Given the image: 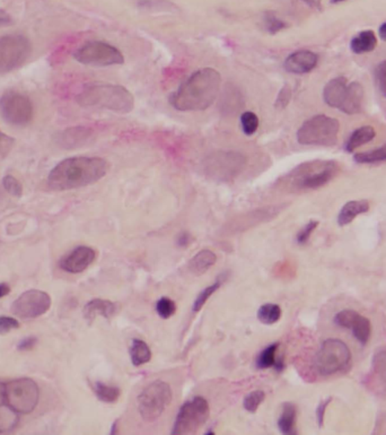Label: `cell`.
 Returning a JSON list of instances; mask_svg holds the SVG:
<instances>
[{
	"instance_id": "obj_37",
	"label": "cell",
	"mask_w": 386,
	"mask_h": 435,
	"mask_svg": "<svg viewBox=\"0 0 386 435\" xmlns=\"http://www.w3.org/2000/svg\"><path fill=\"white\" fill-rule=\"evenodd\" d=\"M219 287H220V283H219V282H216V283L213 284V285L206 287V289L199 294L198 298H195V303H193V311H195V312L200 311L202 307L206 305L208 298L213 296V293L216 292Z\"/></svg>"
},
{
	"instance_id": "obj_4",
	"label": "cell",
	"mask_w": 386,
	"mask_h": 435,
	"mask_svg": "<svg viewBox=\"0 0 386 435\" xmlns=\"http://www.w3.org/2000/svg\"><path fill=\"white\" fill-rule=\"evenodd\" d=\"M323 99L328 107L340 110L346 114L360 112L365 100V91L358 82L349 83L346 77H337L326 84Z\"/></svg>"
},
{
	"instance_id": "obj_33",
	"label": "cell",
	"mask_w": 386,
	"mask_h": 435,
	"mask_svg": "<svg viewBox=\"0 0 386 435\" xmlns=\"http://www.w3.org/2000/svg\"><path fill=\"white\" fill-rule=\"evenodd\" d=\"M265 395L262 390H256L244 398L243 406L249 413H254L265 400Z\"/></svg>"
},
{
	"instance_id": "obj_41",
	"label": "cell",
	"mask_w": 386,
	"mask_h": 435,
	"mask_svg": "<svg viewBox=\"0 0 386 435\" xmlns=\"http://www.w3.org/2000/svg\"><path fill=\"white\" fill-rule=\"evenodd\" d=\"M19 327V323L15 318L12 316H0V334L5 335L7 332H12L14 329Z\"/></svg>"
},
{
	"instance_id": "obj_3",
	"label": "cell",
	"mask_w": 386,
	"mask_h": 435,
	"mask_svg": "<svg viewBox=\"0 0 386 435\" xmlns=\"http://www.w3.org/2000/svg\"><path fill=\"white\" fill-rule=\"evenodd\" d=\"M77 103L85 108L107 109L120 113L134 110V99L128 89L114 84H91L76 96Z\"/></svg>"
},
{
	"instance_id": "obj_48",
	"label": "cell",
	"mask_w": 386,
	"mask_h": 435,
	"mask_svg": "<svg viewBox=\"0 0 386 435\" xmlns=\"http://www.w3.org/2000/svg\"><path fill=\"white\" fill-rule=\"evenodd\" d=\"M191 241V237L188 234H182L179 237V247H186Z\"/></svg>"
},
{
	"instance_id": "obj_27",
	"label": "cell",
	"mask_w": 386,
	"mask_h": 435,
	"mask_svg": "<svg viewBox=\"0 0 386 435\" xmlns=\"http://www.w3.org/2000/svg\"><path fill=\"white\" fill-rule=\"evenodd\" d=\"M353 160L358 164H375L386 161V144L380 148L371 149L368 152L358 153L353 156Z\"/></svg>"
},
{
	"instance_id": "obj_40",
	"label": "cell",
	"mask_w": 386,
	"mask_h": 435,
	"mask_svg": "<svg viewBox=\"0 0 386 435\" xmlns=\"http://www.w3.org/2000/svg\"><path fill=\"white\" fill-rule=\"evenodd\" d=\"M319 225L317 221H310L307 223L304 228H301L297 234V242L299 244H305L307 241L310 240V235L313 233L314 230Z\"/></svg>"
},
{
	"instance_id": "obj_5",
	"label": "cell",
	"mask_w": 386,
	"mask_h": 435,
	"mask_svg": "<svg viewBox=\"0 0 386 435\" xmlns=\"http://www.w3.org/2000/svg\"><path fill=\"white\" fill-rule=\"evenodd\" d=\"M339 172L340 167L337 162H308L292 171L286 177V182L297 190H315L326 186Z\"/></svg>"
},
{
	"instance_id": "obj_12",
	"label": "cell",
	"mask_w": 386,
	"mask_h": 435,
	"mask_svg": "<svg viewBox=\"0 0 386 435\" xmlns=\"http://www.w3.org/2000/svg\"><path fill=\"white\" fill-rule=\"evenodd\" d=\"M209 414L210 408L207 400L202 397H195L179 409L172 433L188 435L198 432L201 426L207 422Z\"/></svg>"
},
{
	"instance_id": "obj_43",
	"label": "cell",
	"mask_w": 386,
	"mask_h": 435,
	"mask_svg": "<svg viewBox=\"0 0 386 435\" xmlns=\"http://www.w3.org/2000/svg\"><path fill=\"white\" fill-rule=\"evenodd\" d=\"M292 98V91L289 89V86H285L281 91H280L279 95H278L277 102H276V107L279 109H283L286 108L287 104L289 103Z\"/></svg>"
},
{
	"instance_id": "obj_17",
	"label": "cell",
	"mask_w": 386,
	"mask_h": 435,
	"mask_svg": "<svg viewBox=\"0 0 386 435\" xmlns=\"http://www.w3.org/2000/svg\"><path fill=\"white\" fill-rule=\"evenodd\" d=\"M96 253L89 247H78L68 253L60 262V267L70 274H80L94 262Z\"/></svg>"
},
{
	"instance_id": "obj_14",
	"label": "cell",
	"mask_w": 386,
	"mask_h": 435,
	"mask_svg": "<svg viewBox=\"0 0 386 435\" xmlns=\"http://www.w3.org/2000/svg\"><path fill=\"white\" fill-rule=\"evenodd\" d=\"M73 58L80 64L93 67H107L125 62L123 55L116 46L100 41H91L82 44L73 53Z\"/></svg>"
},
{
	"instance_id": "obj_21",
	"label": "cell",
	"mask_w": 386,
	"mask_h": 435,
	"mask_svg": "<svg viewBox=\"0 0 386 435\" xmlns=\"http://www.w3.org/2000/svg\"><path fill=\"white\" fill-rule=\"evenodd\" d=\"M369 210V203L367 201H348L344 207L341 208L340 213L337 215V224L340 226H346L353 222L358 215L367 213Z\"/></svg>"
},
{
	"instance_id": "obj_1",
	"label": "cell",
	"mask_w": 386,
	"mask_h": 435,
	"mask_svg": "<svg viewBox=\"0 0 386 435\" xmlns=\"http://www.w3.org/2000/svg\"><path fill=\"white\" fill-rule=\"evenodd\" d=\"M107 160L93 156L66 158L52 169L48 177L50 188L57 191L73 190L98 182L109 171Z\"/></svg>"
},
{
	"instance_id": "obj_50",
	"label": "cell",
	"mask_w": 386,
	"mask_h": 435,
	"mask_svg": "<svg viewBox=\"0 0 386 435\" xmlns=\"http://www.w3.org/2000/svg\"><path fill=\"white\" fill-rule=\"evenodd\" d=\"M378 34H380V39L383 40V41H386V23H383V24L380 25Z\"/></svg>"
},
{
	"instance_id": "obj_16",
	"label": "cell",
	"mask_w": 386,
	"mask_h": 435,
	"mask_svg": "<svg viewBox=\"0 0 386 435\" xmlns=\"http://www.w3.org/2000/svg\"><path fill=\"white\" fill-rule=\"evenodd\" d=\"M335 323L342 328L349 329L357 341L362 345H366L371 335V323L365 316L357 311L346 310L337 312L335 316Z\"/></svg>"
},
{
	"instance_id": "obj_29",
	"label": "cell",
	"mask_w": 386,
	"mask_h": 435,
	"mask_svg": "<svg viewBox=\"0 0 386 435\" xmlns=\"http://www.w3.org/2000/svg\"><path fill=\"white\" fill-rule=\"evenodd\" d=\"M93 390L100 402H116L121 395V391L118 386H109L102 382H96L93 386Z\"/></svg>"
},
{
	"instance_id": "obj_15",
	"label": "cell",
	"mask_w": 386,
	"mask_h": 435,
	"mask_svg": "<svg viewBox=\"0 0 386 435\" xmlns=\"http://www.w3.org/2000/svg\"><path fill=\"white\" fill-rule=\"evenodd\" d=\"M50 307L51 298L48 293L39 289H30L12 302L10 311L14 316L21 319H34L46 314Z\"/></svg>"
},
{
	"instance_id": "obj_47",
	"label": "cell",
	"mask_w": 386,
	"mask_h": 435,
	"mask_svg": "<svg viewBox=\"0 0 386 435\" xmlns=\"http://www.w3.org/2000/svg\"><path fill=\"white\" fill-rule=\"evenodd\" d=\"M308 6L312 7L314 10H322V3L321 0H303Z\"/></svg>"
},
{
	"instance_id": "obj_31",
	"label": "cell",
	"mask_w": 386,
	"mask_h": 435,
	"mask_svg": "<svg viewBox=\"0 0 386 435\" xmlns=\"http://www.w3.org/2000/svg\"><path fill=\"white\" fill-rule=\"evenodd\" d=\"M278 347L279 344H272L270 346H267L265 350H262L261 354L258 355V359H256V366L260 370H265V368H272L276 364V353H277Z\"/></svg>"
},
{
	"instance_id": "obj_13",
	"label": "cell",
	"mask_w": 386,
	"mask_h": 435,
	"mask_svg": "<svg viewBox=\"0 0 386 435\" xmlns=\"http://www.w3.org/2000/svg\"><path fill=\"white\" fill-rule=\"evenodd\" d=\"M0 114L10 125L24 127L33 120V103L28 95L8 91L0 98Z\"/></svg>"
},
{
	"instance_id": "obj_25",
	"label": "cell",
	"mask_w": 386,
	"mask_h": 435,
	"mask_svg": "<svg viewBox=\"0 0 386 435\" xmlns=\"http://www.w3.org/2000/svg\"><path fill=\"white\" fill-rule=\"evenodd\" d=\"M296 416H297V411H296L295 406L290 402L285 404L279 420H278L280 432L287 435L296 434Z\"/></svg>"
},
{
	"instance_id": "obj_34",
	"label": "cell",
	"mask_w": 386,
	"mask_h": 435,
	"mask_svg": "<svg viewBox=\"0 0 386 435\" xmlns=\"http://www.w3.org/2000/svg\"><path fill=\"white\" fill-rule=\"evenodd\" d=\"M240 123L244 134L253 135L258 128V118L256 113L247 111L240 116Z\"/></svg>"
},
{
	"instance_id": "obj_8",
	"label": "cell",
	"mask_w": 386,
	"mask_h": 435,
	"mask_svg": "<svg viewBox=\"0 0 386 435\" xmlns=\"http://www.w3.org/2000/svg\"><path fill=\"white\" fill-rule=\"evenodd\" d=\"M351 362V352L344 341L330 338L323 341L315 357L319 375H332L344 371Z\"/></svg>"
},
{
	"instance_id": "obj_44",
	"label": "cell",
	"mask_w": 386,
	"mask_h": 435,
	"mask_svg": "<svg viewBox=\"0 0 386 435\" xmlns=\"http://www.w3.org/2000/svg\"><path fill=\"white\" fill-rule=\"evenodd\" d=\"M331 402V398L326 399L324 402H321L319 404V407L317 409V423H319V426L323 425V422H324V414H326V407H328V404Z\"/></svg>"
},
{
	"instance_id": "obj_42",
	"label": "cell",
	"mask_w": 386,
	"mask_h": 435,
	"mask_svg": "<svg viewBox=\"0 0 386 435\" xmlns=\"http://www.w3.org/2000/svg\"><path fill=\"white\" fill-rule=\"evenodd\" d=\"M14 143L15 142L10 136L0 130V157H5L10 154Z\"/></svg>"
},
{
	"instance_id": "obj_35",
	"label": "cell",
	"mask_w": 386,
	"mask_h": 435,
	"mask_svg": "<svg viewBox=\"0 0 386 435\" xmlns=\"http://www.w3.org/2000/svg\"><path fill=\"white\" fill-rule=\"evenodd\" d=\"M175 311H177V305L168 298H161L156 305V312L159 314L161 319H168L175 314Z\"/></svg>"
},
{
	"instance_id": "obj_28",
	"label": "cell",
	"mask_w": 386,
	"mask_h": 435,
	"mask_svg": "<svg viewBox=\"0 0 386 435\" xmlns=\"http://www.w3.org/2000/svg\"><path fill=\"white\" fill-rule=\"evenodd\" d=\"M19 415L8 405L0 406V433L10 432L19 424Z\"/></svg>"
},
{
	"instance_id": "obj_2",
	"label": "cell",
	"mask_w": 386,
	"mask_h": 435,
	"mask_svg": "<svg viewBox=\"0 0 386 435\" xmlns=\"http://www.w3.org/2000/svg\"><path fill=\"white\" fill-rule=\"evenodd\" d=\"M222 84L220 74L213 68H204L183 83L170 104L179 111H204L218 98Z\"/></svg>"
},
{
	"instance_id": "obj_32",
	"label": "cell",
	"mask_w": 386,
	"mask_h": 435,
	"mask_svg": "<svg viewBox=\"0 0 386 435\" xmlns=\"http://www.w3.org/2000/svg\"><path fill=\"white\" fill-rule=\"evenodd\" d=\"M373 371L386 386V350H378L373 357Z\"/></svg>"
},
{
	"instance_id": "obj_30",
	"label": "cell",
	"mask_w": 386,
	"mask_h": 435,
	"mask_svg": "<svg viewBox=\"0 0 386 435\" xmlns=\"http://www.w3.org/2000/svg\"><path fill=\"white\" fill-rule=\"evenodd\" d=\"M281 316V309L278 305H262L258 311V318L265 325H274L279 321Z\"/></svg>"
},
{
	"instance_id": "obj_10",
	"label": "cell",
	"mask_w": 386,
	"mask_h": 435,
	"mask_svg": "<svg viewBox=\"0 0 386 435\" xmlns=\"http://www.w3.org/2000/svg\"><path fill=\"white\" fill-rule=\"evenodd\" d=\"M40 398L39 386L32 379L21 377L6 384V404L17 414H30Z\"/></svg>"
},
{
	"instance_id": "obj_45",
	"label": "cell",
	"mask_w": 386,
	"mask_h": 435,
	"mask_svg": "<svg viewBox=\"0 0 386 435\" xmlns=\"http://www.w3.org/2000/svg\"><path fill=\"white\" fill-rule=\"evenodd\" d=\"M37 344V338H26L24 341H21L19 345V350H30Z\"/></svg>"
},
{
	"instance_id": "obj_49",
	"label": "cell",
	"mask_w": 386,
	"mask_h": 435,
	"mask_svg": "<svg viewBox=\"0 0 386 435\" xmlns=\"http://www.w3.org/2000/svg\"><path fill=\"white\" fill-rule=\"evenodd\" d=\"M10 289L7 284H0V298L10 294Z\"/></svg>"
},
{
	"instance_id": "obj_26",
	"label": "cell",
	"mask_w": 386,
	"mask_h": 435,
	"mask_svg": "<svg viewBox=\"0 0 386 435\" xmlns=\"http://www.w3.org/2000/svg\"><path fill=\"white\" fill-rule=\"evenodd\" d=\"M130 357L134 366H143L152 359V350L145 341L134 339L131 344Z\"/></svg>"
},
{
	"instance_id": "obj_11",
	"label": "cell",
	"mask_w": 386,
	"mask_h": 435,
	"mask_svg": "<svg viewBox=\"0 0 386 435\" xmlns=\"http://www.w3.org/2000/svg\"><path fill=\"white\" fill-rule=\"evenodd\" d=\"M32 43L24 35L0 37V73H8L23 66L32 55Z\"/></svg>"
},
{
	"instance_id": "obj_22",
	"label": "cell",
	"mask_w": 386,
	"mask_h": 435,
	"mask_svg": "<svg viewBox=\"0 0 386 435\" xmlns=\"http://www.w3.org/2000/svg\"><path fill=\"white\" fill-rule=\"evenodd\" d=\"M377 46V37L371 30L362 31L358 35L353 37L350 42V49L353 53L362 55L375 50Z\"/></svg>"
},
{
	"instance_id": "obj_6",
	"label": "cell",
	"mask_w": 386,
	"mask_h": 435,
	"mask_svg": "<svg viewBox=\"0 0 386 435\" xmlns=\"http://www.w3.org/2000/svg\"><path fill=\"white\" fill-rule=\"evenodd\" d=\"M340 122L319 114L308 119L297 131L298 143L308 146H333L337 142Z\"/></svg>"
},
{
	"instance_id": "obj_39",
	"label": "cell",
	"mask_w": 386,
	"mask_h": 435,
	"mask_svg": "<svg viewBox=\"0 0 386 435\" xmlns=\"http://www.w3.org/2000/svg\"><path fill=\"white\" fill-rule=\"evenodd\" d=\"M286 26V23L278 19L277 16L274 15V14L267 12L265 15V28H267V32H270L271 34L277 33Z\"/></svg>"
},
{
	"instance_id": "obj_51",
	"label": "cell",
	"mask_w": 386,
	"mask_h": 435,
	"mask_svg": "<svg viewBox=\"0 0 386 435\" xmlns=\"http://www.w3.org/2000/svg\"><path fill=\"white\" fill-rule=\"evenodd\" d=\"M344 1H346V0H331L332 3H344Z\"/></svg>"
},
{
	"instance_id": "obj_38",
	"label": "cell",
	"mask_w": 386,
	"mask_h": 435,
	"mask_svg": "<svg viewBox=\"0 0 386 435\" xmlns=\"http://www.w3.org/2000/svg\"><path fill=\"white\" fill-rule=\"evenodd\" d=\"M375 80H376L377 87L386 99V60L377 65L376 69H375Z\"/></svg>"
},
{
	"instance_id": "obj_7",
	"label": "cell",
	"mask_w": 386,
	"mask_h": 435,
	"mask_svg": "<svg viewBox=\"0 0 386 435\" xmlns=\"http://www.w3.org/2000/svg\"><path fill=\"white\" fill-rule=\"evenodd\" d=\"M172 402V389L165 381L156 380L149 384L138 395V411L148 423L159 420Z\"/></svg>"
},
{
	"instance_id": "obj_24",
	"label": "cell",
	"mask_w": 386,
	"mask_h": 435,
	"mask_svg": "<svg viewBox=\"0 0 386 435\" xmlns=\"http://www.w3.org/2000/svg\"><path fill=\"white\" fill-rule=\"evenodd\" d=\"M375 136H376V131L371 126L360 127V128L356 129L353 134L350 135V137L346 140L344 148H346L348 153L353 152L358 147L371 142V140L374 139Z\"/></svg>"
},
{
	"instance_id": "obj_9",
	"label": "cell",
	"mask_w": 386,
	"mask_h": 435,
	"mask_svg": "<svg viewBox=\"0 0 386 435\" xmlns=\"http://www.w3.org/2000/svg\"><path fill=\"white\" fill-rule=\"evenodd\" d=\"M245 165L247 157L243 154L233 151H218L206 157L204 170L211 179L228 181L238 177Z\"/></svg>"
},
{
	"instance_id": "obj_20",
	"label": "cell",
	"mask_w": 386,
	"mask_h": 435,
	"mask_svg": "<svg viewBox=\"0 0 386 435\" xmlns=\"http://www.w3.org/2000/svg\"><path fill=\"white\" fill-rule=\"evenodd\" d=\"M116 311L118 307L116 303L102 298H94L84 307V316L86 320H89V323H91L98 316L111 318L116 314Z\"/></svg>"
},
{
	"instance_id": "obj_36",
	"label": "cell",
	"mask_w": 386,
	"mask_h": 435,
	"mask_svg": "<svg viewBox=\"0 0 386 435\" xmlns=\"http://www.w3.org/2000/svg\"><path fill=\"white\" fill-rule=\"evenodd\" d=\"M3 187L8 194L14 197H21L23 194V186L19 180L12 177L10 174H7L3 179Z\"/></svg>"
},
{
	"instance_id": "obj_18",
	"label": "cell",
	"mask_w": 386,
	"mask_h": 435,
	"mask_svg": "<svg viewBox=\"0 0 386 435\" xmlns=\"http://www.w3.org/2000/svg\"><path fill=\"white\" fill-rule=\"evenodd\" d=\"M317 61H319V57L314 52L301 50L289 56L283 64V67L288 73L303 75V74L310 73L317 67Z\"/></svg>"
},
{
	"instance_id": "obj_19",
	"label": "cell",
	"mask_w": 386,
	"mask_h": 435,
	"mask_svg": "<svg viewBox=\"0 0 386 435\" xmlns=\"http://www.w3.org/2000/svg\"><path fill=\"white\" fill-rule=\"evenodd\" d=\"M93 131L82 127L77 128H68L61 131L57 137V143L62 148H77L82 146L87 140L91 139Z\"/></svg>"
},
{
	"instance_id": "obj_46",
	"label": "cell",
	"mask_w": 386,
	"mask_h": 435,
	"mask_svg": "<svg viewBox=\"0 0 386 435\" xmlns=\"http://www.w3.org/2000/svg\"><path fill=\"white\" fill-rule=\"evenodd\" d=\"M7 405L6 404V384L0 382V406Z\"/></svg>"
},
{
	"instance_id": "obj_23",
	"label": "cell",
	"mask_w": 386,
	"mask_h": 435,
	"mask_svg": "<svg viewBox=\"0 0 386 435\" xmlns=\"http://www.w3.org/2000/svg\"><path fill=\"white\" fill-rule=\"evenodd\" d=\"M217 262V256L210 250H202L188 262V269L193 275H202L213 267Z\"/></svg>"
}]
</instances>
